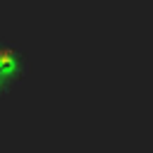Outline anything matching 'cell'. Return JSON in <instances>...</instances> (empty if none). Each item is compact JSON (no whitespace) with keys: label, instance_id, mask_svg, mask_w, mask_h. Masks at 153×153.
I'll return each mask as SVG.
<instances>
[{"label":"cell","instance_id":"obj_1","mask_svg":"<svg viewBox=\"0 0 153 153\" xmlns=\"http://www.w3.org/2000/svg\"><path fill=\"white\" fill-rule=\"evenodd\" d=\"M22 69H24V62L19 50L0 45V96L7 93L22 79Z\"/></svg>","mask_w":153,"mask_h":153}]
</instances>
